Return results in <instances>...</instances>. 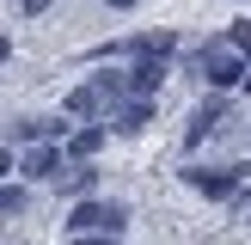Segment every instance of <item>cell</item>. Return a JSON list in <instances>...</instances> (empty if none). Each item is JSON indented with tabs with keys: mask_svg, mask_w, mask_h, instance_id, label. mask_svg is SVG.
<instances>
[{
	"mask_svg": "<svg viewBox=\"0 0 251 245\" xmlns=\"http://www.w3.org/2000/svg\"><path fill=\"white\" fill-rule=\"evenodd\" d=\"M123 220H129V215H123L117 202H92V196H86V202H74L68 227H74V239H117Z\"/></svg>",
	"mask_w": 251,
	"mask_h": 245,
	"instance_id": "6da1fadb",
	"label": "cell"
},
{
	"mask_svg": "<svg viewBox=\"0 0 251 245\" xmlns=\"http://www.w3.org/2000/svg\"><path fill=\"white\" fill-rule=\"evenodd\" d=\"M196 74H202L208 86H221V92H233V86H245L251 68H245V55H239L233 43H208L202 55H196Z\"/></svg>",
	"mask_w": 251,
	"mask_h": 245,
	"instance_id": "7a4b0ae2",
	"label": "cell"
},
{
	"mask_svg": "<svg viewBox=\"0 0 251 245\" xmlns=\"http://www.w3.org/2000/svg\"><path fill=\"white\" fill-rule=\"evenodd\" d=\"M184 178H190V184H196V190H202V196H215V202H233V196L245 190L239 166H233V172H184Z\"/></svg>",
	"mask_w": 251,
	"mask_h": 245,
	"instance_id": "3957f363",
	"label": "cell"
},
{
	"mask_svg": "<svg viewBox=\"0 0 251 245\" xmlns=\"http://www.w3.org/2000/svg\"><path fill=\"white\" fill-rule=\"evenodd\" d=\"M166 74H172V68H166V61H153V55H141V61H135V68H129V74H123V92H129V98H135V92H141V98H147V92H153V86H159V80H166Z\"/></svg>",
	"mask_w": 251,
	"mask_h": 245,
	"instance_id": "277c9868",
	"label": "cell"
},
{
	"mask_svg": "<svg viewBox=\"0 0 251 245\" xmlns=\"http://www.w3.org/2000/svg\"><path fill=\"white\" fill-rule=\"evenodd\" d=\"M55 166H61V153H55V147H49V141H37L31 153L19 159V172H25V178H31V184H37V178H55Z\"/></svg>",
	"mask_w": 251,
	"mask_h": 245,
	"instance_id": "5b68a950",
	"label": "cell"
},
{
	"mask_svg": "<svg viewBox=\"0 0 251 245\" xmlns=\"http://www.w3.org/2000/svg\"><path fill=\"white\" fill-rule=\"evenodd\" d=\"M221 117H227V98H208V104H202V110L190 117V129H184V141L196 147L202 135H215V122H221Z\"/></svg>",
	"mask_w": 251,
	"mask_h": 245,
	"instance_id": "8992f818",
	"label": "cell"
},
{
	"mask_svg": "<svg viewBox=\"0 0 251 245\" xmlns=\"http://www.w3.org/2000/svg\"><path fill=\"white\" fill-rule=\"evenodd\" d=\"M147 122H153V104H147V98H123V104H117V129L123 135L147 129Z\"/></svg>",
	"mask_w": 251,
	"mask_h": 245,
	"instance_id": "52a82bcc",
	"label": "cell"
},
{
	"mask_svg": "<svg viewBox=\"0 0 251 245\" xmlns=\"http://www.w3.org/2000/svg\"><path fill=\"white\" fill-rule=\"evenodd\" d=\"M92 184H98V172H92V166H80V172H61L55 190H61V196H92Z\"/></svg>",
	"mask_w": 251,
	"mask_h": 245,
	"instance_id": "ba28073f",
	"label": "cell"
},
{
	"mask_svg": "<svg viewBox=\"0 0 251 245\" xmlns=\"http://www.w3.org/2000/svg\"><path fill=\"white\" fill-rule=\"evenodd\" d=\"M98 147H104V129H80V135H74V141H68V153H74V159H80V166H86V159H92Z\"/></svg>",
	"mask_w": 251,
	"mask_h": 245,
	"instance_id": "9c48e42d",
	"label": "cell"
},
{
	"mask_svg": "<svg viewBox=\"0 0 251 245\" xmlns=\"http://www.w3.org/2000/svg\"><path fill=\"white\" fill-rule=\"evenodd\" d=\"M31 208V190L25 184H0V215H25Z\"/></svg>",
	"mask_w": 251,
	"mask_h": 245,
	"instance_id": "30bf717a",
	"label": "cell"
},
{
	"mask_svg": "<svg viewBox=\"0 0 251 245\" xmlns=\"http://www.w3.org/2000/svg\"><path fill=\"white\" fill-rule=\"evenodd\" d=\"M227 43H233V49H239V55L251 61V19H239V24H233V37H227Z\"/></svg>",
	"mask_w": 251,
	"mask_h": 245,
	"instance_id": "8fae6325",
	"label": "cell"
},
{
	"mask_svg": "<svg viewBox=\"0 0 251 245\" xmlns=\"http://www.w3.org/2000/svg\"><path fill=\"white\" fill-rule=\"evenodd\" d=\"M19 6H25V12H49L55 0H19Z\"/></svg>",
	"mask_w": 251,
	"mask_h": 245,
	"instance_id": "7c38bea8",
	"label": "cell"
},
{
	"mask_svg": "<svg viewBox=\"0 0 251 245\" xmlns=\"http://www.w3.org/2000/svg\"><path fill=\"white\" fill-rule=\"evenodd\" d=\"M6 172H12V153H0V178H6Z\"/></svg>",
	"mask_w": 251,
	"mask_h": 245,
	"instance_id": "4fadbf2b",
	"label": "cell"
},
{
	"mask_svg": "<svg viewBox=\"0 0 251 245\" xmlns=\"http://www.w3.org/2000/svg\"><path fill=\"white\" fill-rule=\"evenodd\" d=\"M68 245H110V239H68Z\"/></svg>",
	"mask_w": 251,
	"mask_h": 245,
	"instance_id": "5bb4252c",
	"label": "cell"
},
{
	"mask_svg": "<svg viewBox=\"0 0 251 245\" xmlns=\"http://www.w3.org/2000/svg\"><path fill=\"white\" fill-rule=\"evenodd\" d=\"M104 6H117V12H123V6H135V0H104Z\"/></svg>",
	"mask_w": 251,
	"mask_h": 245,
	"instance_id": "9a60e30c",
	"label": "cell"
},
{
	"mask_svg": "<svg viewBox=\"0 0 251 245\" xmlns=\"http://www.w3.org/2000/svg\"><path fill=\"white\" fill-rule=\"evenodd\" d=\"M0 55H6V37H0Z\"/></svg>",
	"mask_w": 251,
	"mask_h": 245,
	"instance_id": "2e32d148",
	"label": "cell"
},
{
	"mask_svg": "<svg viewBox=\"0 0 251 245\" xmlns=\"http://www.w3.org/2000/svg\"><path fill=\"white\" fill-rule=\"evenodd\" d=\"M245 92H251V74H245Z\"/></svg>",
	"mask_w": 251,
	"mask_h": 245,
	"instance_id": "e0dca14e",
	"label": "cell"
}]
</instances>
